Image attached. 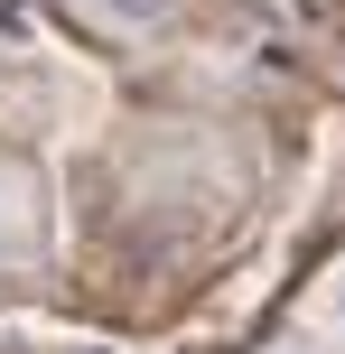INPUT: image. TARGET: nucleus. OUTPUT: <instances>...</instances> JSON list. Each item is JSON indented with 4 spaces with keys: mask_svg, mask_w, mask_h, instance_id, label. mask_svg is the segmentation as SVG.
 I'll return each mask as SVG.
<instances>
[{
    "mask_svg": "<svg viewBox=\"0 0 345 354\" xmlns=\"http://www.w3.org/2000/svg\"><path fill=\"white\" fill-rule=\"evenodd\" d=\"M317 326H327V336L345 345V261L327 270V280H317Z\"/></svg>",
    "mask_w": 345,
    "mask_h": 354,
    "instance_id": "f03ea898",
    "label": "nucleus"
},
{
    "mask_svg": "<svg viewBox=\"0 0 345 354\" xmlns=\"http://www.w3.org/2000/svg\"><path fill=\"white\" fill-rule=\"evenodd\" d=\"M93 19H103V28H168V10H178V0H84Z\"/></svg>",
    "mask_w": 345,
    "mask_h": 354,
    "instance_id": "f257e3e1",
    "label": "nucleus"
},
{
    "mask_svg": "<svg viewBox=\"0 0 345 354\" xmlns=\"http://www.w3.org/2000/svg\"><path fill=\"white\" fill-rule=\"evenodd\" d=\"M75 354H122V345H75Z\"/></svg>",
    "mask_w": 345,
    "mask_h": 354,
    "instance_id": "7ed1b4c3",
    "label": "nucleus"
}]
</instances>
